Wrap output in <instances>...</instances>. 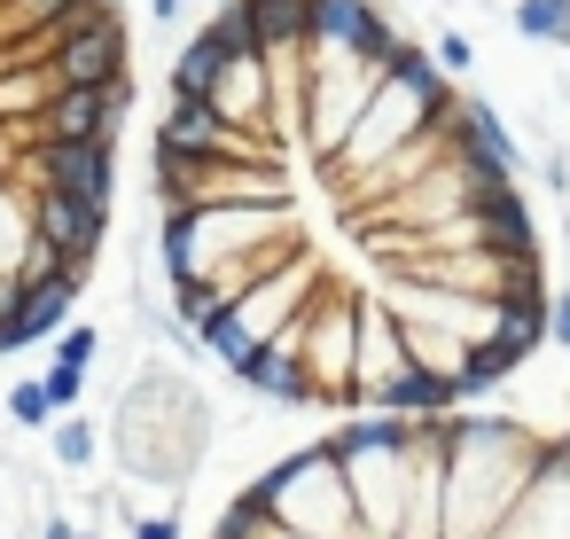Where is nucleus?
<instances>
[{
	"label": "nucleus",
	"instance_id": "nucleus-1",
	"mask_svg": "<svg viewBox=\"0 0 570 539\" xmlns=\"http://www.w3.org/2000/svg\"><path fill=\"white\" fill-rule=\"evenodd\" d=\"M539 438L508 414H453L445 422V539H492L515 500L531 492Z\"/></svg>",
	"mask_w": 570,
	"mask_h": 539
},
{
	"label": "nucleus",
	"instance_id": "nucleus-13",
	"mask_svg": "<svg viewBox=\"0 0 570 539\" xmlns=\"http://www.w3.org/2000/svg\"><path fill=\"white\" fill-rule=\"evenodd\" d=\"M250 24L266 56H297L313 48V0H250Z\"/></svg>",
	"mask_w": 570,
	"mask_h": 539
},
{
	"label": "nucleus",
	"instance_id": "nucleus-18",
	"mask_svg": "<svg viewBox=\"0 0 570 539\" xmlns=\"http://www.w3.org/2000/svg\"><path fill=\"white\" fill-rule=\"evenodd\" d=\"M227 56H258V24H250V0H219V17L204 24Z\"/></svg>",
	"mask_w": 570,
	"mask_h": 539
},
{
	"label": "nucleus",
	"instance_id": "nucleus-17",
	"mask_svg": "<svg viewBox=\"0 0 570 539\" xmlns=\"http://www.w3.org/2000/svg\"><path fill=\"white\" fill-rule=\"evenodd\" d=\"M515 32L547 40V48H570V0H515Z\"/></svg>",
	"mask_w": 570,
	"mask_h": 539
},
{
	"label": "nucleus",
	"instance_id": "nucleus-24",
	"mask_svg": "<svg viewBox=\"0 0 570 539\" xmlns=\"http://www.w3.org/2000/svg\"><path fill=\"white\" fill-rule=\"evenodd\" d=\"M430 56H438V63H445V71H453V79H461V71H469V63H476V48H469V40H461V32H445V40H438V48H430Z\"/></svg>",
	"mask_w": 570,
	"mask_h": 539
},
{
	"label": "nucleus",
	"instance_id": "nucleus-12",
	"mask_svg": "<svg viewBox=\"0 0 570 539\" xmlns=\"http://www.w3.org/2000/svg\"><path fill=\"white\" fill-rule=\"evenodd\" d=\"M476 235H484V251H500V258H539V227H531V212H523L515 188H492V196L476 204Z\"/></svg>",
	"mask_w": 570,
	"mask_h": 539
},
{
	"label": "nucleus",
	"instance_id": "nucleus-25",
	"mask_svg": "<svg viewBox=\"0 0 570 539\" xmlns=\"http://www.w3.org/2000/svg\"><path fill=\"white\" fill-rule=\"evenodd\" d=\"M24 297H32V282H24V274H0V321H17V313H24Z\"/></svg>",
	"mask_w": 570,
	"mask_h": 539
},
{
	"label": "nucleus",
	"instance_id": "nucleus-10",
	"mask_svg": "<svg viewBox=\"0 0 570 539\" xmlns=\"http://www.w3.org/2000/svg\"><path fill=\"white\" fill-rule=\"evenodd\" d=\"M367 406H391V414L438 422V414H453V406H461V391H453V375H445V367H430V360H406L391 383H375V391H367Z\"/></svg>",
	"mask_w": 570,
	"mask_h": 539
},
{
	"label": "nucleus",
	"instance_id": "nucleus-23",
	"mask_svg": "<svg viewBox=\"0 0 570 539\" xmlns=\"http://www.w3.org/2000/svg\"><path fill=\"white\" fill-rule=\"evenodd\" d=\"M134 539H180V500H173V508H149V516H134Z\"/></svg>",
	"mask_w": 570,
	"mask_h": 539
},
{
	"label": "nucleus",
	"instance_id": "nucleus-9",
	"mask_svg": "<svg viewBox=\"0 0 570 539\" xmlns=\"http://www.w3.org/2000/svg\"><path fill=\"white\" fill-rule=\"evenodd\" d=\"M235 383H250L266 406H321V383H313V367H305V352H297L289 336L258 344V352L235 367Z\"/></svg>",
	"mask_w": 570,
	"mask_h": 539
},
{
	"label": "nucleus",
	"instance_id": "nucleus-26",
	"mask_svg": "<svg viewBox=\"0 0 570 539\" xmlns=\"http://www.w3.org/2000/svg\"><path fill=\"white\" fill-rule=\"evenodd\" d=\"M149 17H157V24H180V17H188V0H149Z\"/></svg>",
	"mask_w": 570,
	"mask_h": 539
},
{
	"label": "nucleus",
	"instance_id": "nucleus-2",
	"mask_svg": "<svg viewBox=\"0 0 570 539\" xmlns=\"http://www.w3.org/2000/svg\"><path fill=\"white\" fill-rule=\"evenodd\" d=\"M258 484H266L289 539H367V516H360V492H352V469H344L336 438L266 461Z\"/></svg>",
	"mask_w": 570,
	"mask_h": 539
},
{
	"label": "nucleus",
	"instance_id": "nucleus-21",
	"mask_svg": "<svg viewBox=\"0 0 570 539\" xmlns=\"http://www.w3.org/2000/svg\"><path fill=\"white\" fill-rule=\"evenodd\" d=\"M102 344H110V336H102L95 321H71V329L56 336V360H71V367H95V360H102Z\"/></svg>",
	"mask_w": 570,
	"mask_h": 539
},
{
	"label": "nucleus",
	"instance_id": "nucleus-20",
	"mask_svg": "<svg viewBox=\"0 0 570 539\" xmlns=\"http://www.w3.org/2000/svg\"><path fill=\"white\" fill-rule=\"evenodd\" d=\"M48 414H56V399H48V375H24V383L9 391V422H17V430H48Z\"/></svg>",
	"mask_w": 570,
	"mask_h": 539
},
{
	"label": "nucleus",
	"instance_id": "nucleus-7",
	"mask_svg": "<svg viewBox=\"0 0 570 539\" xmlns=\"http://www.w3.org/2000/svg\"><path fill=\"white\" fill-rule=\"evenodd\" d=\"M32 227H40V243H56L71 266H95V251L110 243V204L63 196V188H32Z\"/></svg>",
	"mask_w": 570,
	"mask_h": 539
},
{
	"label": "nucleus",
	"instance_id": "nucleus-16",
	"mask_svg": "<svg viewBox=\"0 0 570 539\" xmlns=\"http://www.w3.org/2000/svg\"><path fill=\"white\" fill-rule=\"evenodd\" d=\"M32 243H40V227H32V196H17L9 173H0V274H24Z\"/></svg>",
	"mask_w": 570,
	"mask_h": 539
},
{
	"label": "nucleus",
	"instance_id": "nucleus-5",
	"mask_svg": "<svg viewBox=\"0 0 570 539\" xmlns=\"http://www.w3.org/2000/svg\"><path fill=\"white\" fill-rule=\"evenodd\" d=\"M32 188H63L87 204H118V141H48L32 165Z\"/></svg>",
	"mask_w": 570,
	"mask_h": 539
},
{
	"label": "nucleus",
	"instance_id": "nucleus-15",
	"mask_svg": "<svg viewBox=\"0 0 570 539\" xmlns=\"http://www.w3.org/2000/svg\"><path fill=\"white\" fill-rule=\"evenodd\" d=\"M56 63H17V71H0V118H48L56 102Z\"/></svg>",
	"mask_w": 570,
	"mask_h": 539
},
{
	"label": "nucleus",
	"instance_id": "nucleus-19",
	"mask_svg": "<svg viewBox=\"0 0 570 539\" xmlns=\"http://www.w3.org/2000/svg\"><path fill=\"white\" fill-rule=\"evenodd\" d=\"M95 453H102V430H95L87 414H63V422H56V461H63V469H95Z\"/></svg>",
	"mask_w": 570,
	"mask_h": 539
},
{
	"label": "nucleus",
	"instance_id": "nucleus-22",
	"mask_svg": "<svg viewBox=\"0 0 570 539\" xmlns=\"http://www.w3.org/2000/svg\"><path fill=\"white\" fill-rule=\"evenodd\" d=\"M48 399H56V414H71V406L87 399V367H71V360H48Z\"/></svg>",
	"mask_w": 570,
	"mask_h": 539
},
{
	"label": "nucleus",
	"instance_id": "nucleus-28",
	"mask_svg": "<svg viewBox=\"0 0 570 539\" xmlns=\"http://www.w3.org/2000/svg\"><path fill=\"white\" fill-rule=\"evenodd\" d=\"M102 9H118V0H102Z\"/></svg>",
	"mask_w": 570,
	"mask_h": 539
},
{
	"label": "nucleus",
	"instance_id": "nucleus-11",
	"mask_svg": "<svg viewBox=\"0 0 570 539\" xmlns=\"http://www.w3.org/2000/svg\"><path fill=\"white\" fill-rule=\"evenodd\" d=\"M383 24H391V17L375 9V0H313V48H352V56H367Z\"/></svg>",
	"mask_w": 570,
	"mask_h": 539
},
{
	"label": "nucleus",
	"instance_id": "nucleus-3",
	"mask_svg": "<svg viewBox=\"0 0 570 539\" xmlns=\"http://www.w3.org/2000/svg\"><path fill=\"white\" fill-rule=\"evenodd\" d=\"M282 336L305 352V367H313V383H321V406H344V414H352V375H360V305H352V297H321V305H305Z\"/></svg>",
	"mask_w": 570,
	"mask_h": 539
},
{
	"label": "nucleus",
	"instance_id": "nucleus-4",
	"mask_svg": "<svg viewBox=\"0 0 570 539\" xmlns=\"http://www.w3.org/2000/svg\"><path fill=\"white\" fill-rule=\"evenodd\" d=\"M48 63H56L63 87H110L126 71V24H118V9L87 0L63 32H48Z\"/></svg>",
	"mask_w": 570,
	"mask_h": 539
},
{
	"label": "nucleus",
	"instance_id": "nucleus-27",
	"mask_svg": "<svg viewBox=\"0 0 570 539\" xmlns=\"http://www.w3.org/2000/svg\"><path fill=\"white\" fill-rule=\"evenodd\" d=\"M40 539H87V531H79V523H63V516H48V523H40Z\"/></svg>",
	"mask_w": 570,
	"mask_h": 539
},
{
	"label": "nucleus",
	"instance_id": "nucleus-14",
	"mask_svg": "<svg viewBox=\"0 0 570 539\" xmlns=\"http://www.w3.org/2000/svg\"><path fill=\"white\" fill-rule=\"evenodd\" d=\"M219 79H227V48H219L212 32H196V40L173 56V102H212Z\"/></svg>",
	"mask_w": 570,
	"mask_h": 539
},
{
	"label": "nucleus",
	"instance_id": "nucleus-8",
	"mask_svg": "<svg viewBox=\"0 0 570 539\" xmlns=\"http://www.w3.org/2000/svg\"><path fill=\"white\" fill-rule=\"evenodd\" d=\"M79 290H87V266H71V274H56V282H32L24 313H17V321H0V360H17V352H32V344L63 336V329H71Z\"/></svg>",
	"mask_w": 570,
	"mask_h": 539
},
{
	"label": "nucleus",
	"instance_id": "nucleus-6",
	"mask_svg": "<svg viewBox=\"0 0 570 539\" xmlns=\"http://www.w3.org/2000/svg\"><path fill=\"white\" fill-rule=\"evenodd\" d=\"M126 102H134V71H118L110 87H56V102H48V141H118Z\"/></svg>",
	"mask_w": 570,
	"mask_h": 539
}]
</instances>
